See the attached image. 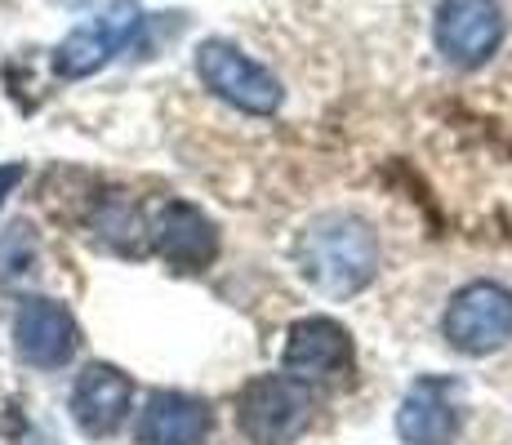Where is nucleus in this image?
I'll return each instance as SVG.
<instances>
[{
    "label": "nucleus",
    "instance_id": "5",
    "mask_svg": "<svg viewBox=\"0 0 512 445\" xmlns=\"http://www.w3.org/2000/svg\"><path fill=\"white\" fill-rule=\"evenodd\" d=\"M143 27V14L134 0H116L103 14H94L90 23L72 27L63 36V45L54 49V72L67 76V81H81V76L98 72L112 54H121L125 45L134 41V32Z\"/></svg>",
    "mask_w": 512,
    "mask_h": 445
},
{
    "label": "nucleus",
    "instance_id": "8",
    "mask_svg": "<svg viewBox=\"0 0 512 445\" xmlns=\"http://www.w3.org/2000/svg\"><path fill=\"white\" fill-rule=\"evenodd\" d=\"M499 0H441L437 5V49L455 67H481L504 41Z\"/></svg>",
    "mask_w": 512,
    "mask_h": 445
},
{
    "label": "nucleus",
    "instance_id": "14",
    "mask_svg": "<svg viewBox=\"0 0 512 445\" xmlns=\"http://www.w3.org/2000/svg\"><path fill=\"white\" fill-rule=\"evenodd\" d=\"M36 267V232L27 223H14L0 236V276L18 281V276H32Z\"/></svg>",
    "mask_w": 512,
    "mask_h": 445
},
{
    "label": "nucleus",
    "instance_id": "15",
    "mask_svg": "<svg viewBox=\"0 0 512 445\" xmlns=\"http://www.w3.org/2000/svg\"><path fill=\"white\" fill-rule=\"evenodd\" d=\"M18 178H23V165H0V201L9 196V187H14Z\"/></svg>",
    "mask_w": 512,
    "mask_h": 445
},
{
    "label": "nucleus",
    "instance_id": "4",
    "mask_svg": "<svg viewBox=\"0 0 512 445\" xmlns=\"http://www.w3.org/2000/svg\"><path fill=\"white\" fill-rule=\"evenodd\" d=\"M446 343L464 356L499 352L512 339V290L499 281H472L446 308Z\"/></svg>",
    "mask_w": 512,
    "mask_h": 445
},
{
    "label": "nucleus",
    "instance_id": "13",
    "mask_svg": "<svg viewBox=\"0 0 512 445\" xmlns=\"http://www.w3.org/2000/svg\"><path fill=\"white\" fill-rule=\"evenodd\" d=\"M94 232L121 254H143L147 250V214L130 205L125 196H107L94 210Z\"/></svg>",
    "mask_w": 512,
    "mask_h": 445
},
{
    "label": "nucleus",
    "instance_id": "16",
    "mask_svg": "<svg viewBox=\"0 0 512 445\" xmlns=\"http://www.w3.org/2000/svg\"><path fill=\"white\" fill-rule=\"evenodd\" d=\"M58 5H72L76 9V5H85V0H58Z\"/></svg>",
    "mask_w": 512,
    "mask_h": 445
},
{
    "label": "nucleus",
    "instance_id": "3",
    "mask_svg": "<svg viewBox=\"0 0 512 445\" xmlns=\"http://www.w3.org/2000/svg\"><path fill=\"white\" fill-rule=\"evenodd\" d=\"M196 76L214 98L245 116H272L281 107V81L250 54L228 41H205L196 49Z\"/></svg>",
    "mask_w": 512,
    "mask_h": 445
},
{
    "label": "nucleus",
    "instance_id": "1",
    "mask_svg": "<svg viewBox=\"0 0 512 445\" xmlns=\"http://www.w3.org/2000/svg\"><path fill=\"white\" fill-rule=\"evenodd\" d=\"M303 281L326 299H352L379 276V236L357 214H317L294 245Z\"/></svg>",
    "mask_w": 512,
    "mask_h": 445
},
{
    "label": "nucleus",
    "instance_id": "6",
    "mask_svg": "<svg viewBox=\"0 0 512 445\" xmlns=\"http://www.w3.org/2000/svg\"><path fill=\"white\" fill-rule=\"evenodd\" d=\"M281 365V374H290V379L308 383V388H326L352 370V339L330 316H303L285 334Z\"/></svg>",
    "mask_w": 512,
    "mask_h": 445
},
{
    "label": "nucleus",
    "instance_id": "2",
    "mask_svg": "<svg viewBox=\"0 0 512 445\" xmlns=\"http://www.w3.org/2000/svg\"><path fill=\"white\" fill-rule=\"evenodd\" d=\"M312 410H317V388L290 374H259L236 401V423L250 445H290L308 432Z\"/></svg>",
    "mask_w": 512,
    "mask_h": 445
},
{
    "label": "nucleus",
    "instance_id": "9",
    "mask_svg": "<svg viewBox=\"0 0 512 445\" xmlns=\"http://www.w3.org/2000/svg\"><path fill=\"white\" fill-rule=\"evenodd\" d=\"M147 250H156L179 272H201L219 254V227L205 219L196 205L165 201L147 214Z\"/></svg>",
    "mask_w": 512,
    "mask_h": 445
},
{
    "label": "nucleus",
    "instance_id": "7",
    "mask_svg": "<svg viewBox=\"0 0 512 445\" xmlns=\"http://www.w3.org/2000/svg\"><path fill=\"white\" fill-rule=\"evenodd\" d=\"M464 423V388L450 374H423L410 383L397 410V432L406 445H450Z\"/></svg>",
    "mask_w": 512,
    "mask_h": 445
},
{
    "label": "nucleus",
    "instance_id": "12",
    "mask_svg": "<svg viewBox=\"0 0 512 445\" xmlns=\"http://www.w3.org/2000/svg\"><path fill=\"white\" fill-rule=\"evenodd\" d=\"M210 405L187 392H152L139 414V445H201L210 437Z\"/></svg>",
    "mask_w": 512,
    "mask_h": 445
},
{
    "label": "nucleus",
    "instance_id": "10",
    "mask_svg": "<svg viewBox=\"0 0 512 445\" xmlns=\"http://www.w3.org/2000/svg\"><path fill=\"white\" fill-rule=\"evenodd\" d=\"M81 330L58 299H23L14 312V348L32 370H58L76 356Z\"/></svg>",
    "mask_w": 512,
    "mask_h": 445
},
{
    "label": "nucleus",
    "instance_id": "11",
    "mask_svg": "<svg viewBox=\"0 0 512 445\" xmlns=\"http://www.w3.org/2000/svg\"><path fill=\"white\" fill-rule=\"evenodd\" d=\"M130 401H134V383L125 379L116 365L94 361V365H85L76 388H72V419L85 437L103 441L125 423Z\"/></svg>",
    "mask_w": 512,
    "mask_h": 445
}]
</instances>
